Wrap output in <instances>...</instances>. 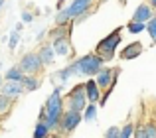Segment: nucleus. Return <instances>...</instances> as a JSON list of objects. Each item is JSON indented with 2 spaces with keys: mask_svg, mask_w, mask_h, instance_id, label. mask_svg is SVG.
I'll return each mask as SVG.
<instances>
[{
  "mask_svg": "<svg viewBox=\"0 0 156 138\" xmlns=\"http://www.w3.org/2000/svg\"><path fill=\"white\" fill-rule=\"evenodd\" d=\"M46 111V124L48 128H55L61 124V116H63V101H61V87H55V91L48 97V103L44 107Z\"/></svg>",
  "mask_w": 156,
  "mask_h": 138,
  "instance_id": "f257e3e1",
  "label": "nucleus"
},
{
  "mask_svg": "<svg viewBox=\"0 0 156 138\" xmlns=\"http://www.w3.org/2000/svg\"><path fill=\"white\" fill-rule=\"evenodd\" d=\"M75 63L79 67V75H87V77H93V75L97 77L99 71L103 69V59L97 53H87L83 57H79Z\"/></svg>",
  "mask_w": 156,
  "mask_h": 138,
  "instance_id": "f03ea898",
  "label": "nucleus"
},
{
  "mask_svg": "<svg viewBox=\"0 0 156 138\" xmlns=\"http://www.w3.org/2000/svg\"><path fill=\"white\" fill-rule=\"evenodd\" d=\"M121 43V30H115L113 34H109L107 38H103L99 43H97V55L101 59H111L115 55V50Z\"/></svg>",
  "mask_w": 156,
  "mask_h": 138,
  "instance_id": "7ed1b4c3",
  "label": "nucleus"
},
{
  "mask_svg": "<svg viewBox=\"0 0 156 138\" xmlns=\"http://www.w3.org/2000/svg\"><path fill=\"white\" fill-rule=\"evenodd\" d=\"M67 105H69V111H83L87 109V93H85V85H77L71 93L67 95Z\"/></svg>",
  "mask_w": 156,
  "mask_h": 138,
  "instance_id": "20e7f679",
  "label": "nucleus"
},
{
  "mask_svg": "<svg viewBox=\"0 0 156 138\" xmlns=\"http://www.w3.org/2000/svg\"><path fill=\"white\" fill-rule=\"evenodd\" d=\"M42 59H40V53H26L22 59H20L18 67L22 69L24 73H28V75H32V73H38L40 69H42Z\"/></svg>",
  "mask_w": 156,
  "mask_h": 138,
  "instance_id": "39448f33",
  "label": "nucleus"
},
{
  "mask_svg": "<svg viewBox=\"0 0 156 138\" xmlns=\"http://www.w3.org/2000/svg\"><path fill=\"white\" fill-rule=\"evenodd\" d=\"M81 119H83V116H81L79 111H67V112H63V116H61V124L59 126L63 128L65 132H71L73 128L81 122Z\"/></svg>",
  "mask_w": 156,
  "mask_h": 138,
  "instance_id": "423d86ee",
  "label": "nucleus"
},
{
  "mask_svg": "<svg viewBox=\"0 0 156 138\" xmlns=\"http://www.w3.org/2000/svg\"><path fill=\"white\" fill-rule=\"evenodd\" d=\"M24 91H26V87H24L22 81H6V83L2 85V95H6L8 99H16V97H20Z\"/></svg>",
  "mask_w": 156,
  "mask_h": 138,
  "instance_id": "0eeeda50",
  "label": "nucleus"
},
{
  "mask_svg": "<svg viewBox=\"0 0 156 138\" xmlns=\"http://www.w3.org/2000/svg\"><path fill=\"white\" fill-rule=\"evenodd\" d=\"M89 6H91V0H73L65 10H67L69 18H79L89 10Z\"/></svg>",
  "mask_w": 156,
  "mask_h": 138,
  "instance_id": "6e6552de",
  "label": "nucleus"
},
{
  "mask_svg": "<svg viewBox=\"0 0 156 138\" xmlns=\"http://www.w3.org/2000/svg\"><path fill=\"white\" fill-rule=\"evenodd\" d=\"M152 10H150L148 4H140V6H136V10H134L133 18H130V22H140V24H148L150 20H152Z\"/></svg>",
  "mask_w": 156,
  "mask_h": 138,
  "instance_id": "1a4fd4ad",
  "label": "nucleus"
},
{
  "mask_svg": "<svg viewBox=\"0 0 156 138\" xmlns=\"http://www.w3.org/2000/svg\"><path fill=\"white\" fill-rule=\"evenodd\" d=\"M53 50H55V55H69L71 53V43H69V38L67 36H57L55 40H53Z\"/></svg>",
  "mask_w": 156,
  "mask_h": 138,
  "instance_id": "9d476101",
  "label": "nucleus"
},
{
  "mask_svg": "<svg viewBox=\"0 0 156 138\" xmlns=\"http://www.w3.org/2000/svg\"><path fill=\"white\" fill-rule=\"evenodd\" d=\"M85 93H87V99L91 101V105H95L97 101H101V93H99V85L95 79H89L85 83Z\"/></svg>",
  "mask_w": 156,
  "mask_h": 138,
  "instance_id": "9b49d317",
  "label": "nucleus"
},
{
  "mask_svg": "<svg viewBox=\"0 0 156 138\" xmlns=\"http://www.w3.org/2000/svg\"><path fill=\"white\" fill-rule=\"evenodd\" d=\"M113 73H117V69H115V71H111L109 67H103L99 71V75L95 77V81H97V85H99V89L103 87V89H107L111 85V81H113Z\"/></svg>",
  "mask_w": 156,
  "mask_h": 138,
  "instance_id": "f8f14e48",
  "label": "nucleus"
},
{
  "mask_svg": "<svg viewBox=\"0 0 156 138\" xmlns=\"http://www.w3.org/2000/svg\"><path fill=\"white\" fill-rule=\"evenodd\" d=\"M140 51H142V43L134 42V43H130V46H126V50L121 51V57L122 59H134L136 55H140Z\"/></svg>",
  "mask_w": 156,
  "mask_h": 138,
  "instance_id": "ddd939ff",
  "label": "nucleus"
},
{
  "mask_svg": "<svg viewBox=\"0 0 156 138\" xmlns=\"http://www.w3.org/2000/svg\"><path fill=\"white\" fill-rule=\"evenodd\" d=\"M53 57H55V50H53V46H44L42 50H40V59H42L44 65H46V63H51Z\"/></svg>",
  "mask_w": 156,
  "mask_h": 138,
  "instance_id": "4468645a",
  "label": "nucleus"
},
{
  "mask_svg": "<svg viewBox=\"0 0 156 138\" xmlns=\"http://www.w3.org/2000/svg\"><path fill=\"white\" fill-rule=\"evenodd\" d=\"M6 79L8 81H24V71L18 65H16V67H10L6 71Z\"/></svg>",
  "mask_w": 156,
  "mask_h": 138,
  "instance_id": "2eb2a0df",
  "label": "nucleus"
},
{
  "mask_svg": "<svg viewBox=\"0 0 156 138\" xmlns=\"http://www.w3.org/2000/svg\"><path fill=\"white\" fill-rule=\"evenodd\" d=\"M22 83H24V87H26V91H36V89L40 87V81L36 79V77H32V75L30 77H24Z\"/></svg>",
  "mask_w": 156,
  "mask_h": 138,
  "instance_id": "dca6fc26",
  "label": "nucleus"
},
{
  "mask_svg": "<svg viewBox=\"0 0 156 138\" xmlns=\"http://www.w3.org/2000/svg\"><path fill=\"white\" fill-rule=\"evenodd\" d=\"M48 132H50L48 124L46 122H38V124H36V130H34V138H46Z\"/></svg>",
  "mask_w": 156,
  "mask_h": 138,
  "instance_id": "f3484780",
  "label": "nucleus"
},
{
  "mask_svg": "<svg viewBox=\"0 0 156 138\" xmlns=\"http://www.w3.org/2000/svg\"><path fill=\"white\" fill-rule=\"evenodd\" d=\"M126 30H129V34H140V32H144V30H146V24H140V22H130Z\"/></svg>",
  "mask_w": 156,
  "mask_h": 138,
  "instance_id": "a211bd4d",
  "label": "nucleus"
},
{
  "mask_svg": "<svg viewBox=\"0 0 156 138\" xmlns=\"http://www.w3.org/2000/svg\"><path fill=\"white\" fill-rule=\"evenodd\" d=\"M10 103H12V99H8L6 95H2V93H0V115L8 112V109H10Z\"/></svg>",
  "mask_w": 156,
  "mask_h": 138,
  "instance_id": "6ab92c4d",
  "label": "nucleus"
},
{
  "mask_svg": "<svg viewBox=\"0 0 156 138\" xmlns=\"http://www.w3.org/2000/svg\"><path fill=\"white\" fill-rule=\"evenodd\" d=\"M95 116H97V107H95V105H89V107L85 109V116H83V119L85 120H93Z\"/></svg>",
  "mask_w": 156,
  "mask_h": 138,
  "instance_id": "aec40b11",
  "label": "nucleus"
},
{
  "mask_svg": "<svg viewBox=\"0 0 156 138\" xmlns=\"http://www.w3.org/2000/svg\"><path fill=\"white\" fill-rule=\"evenodd\" d=\"M134 134V126H133V124H126V126H122L121 128V138H130V136H133Z\"/></svg>",
  "mask_w": 156,
  "mask_h": 138,
  "instance_id": "412c9836",
  "label": "nucleus"
},
{
  "mask_svg": "<svg viewBox=\"0 0 156 138\" xmlns=\"http://www.w3.org/2000/svg\"><path fill=\"white\" fill-rule=\"evenodd\" d=\"M18 42H20V34H18V30H14V32H12V36H10V42H8V47L14 50V47L18 46Z\"/></svg>",
  "mask_w": 156,
  "mask_h": 138,
  "instance_id": "4be33fe9",
  "label": "nucleus"
},
{
  "mask_svg": "<svg viewBox=\"0 0 156 138\" xmlns=\"http://www.w3.org/2000/svg\"><path fill=\"white\" fill-rule=\"evenodd\" d=\"M67 20H69V14H67V10H61L59 14L55 16V24H57V26H61V24H65Z\"/></svg>",
  "mask_w": 156,
  "mask_h": 138,
  "instance_id": "5701e85b",
  "label": "nucleus"
},
{
  "mask_svg": "<svg viewBox=\"0 0 156 138\" xmlns=\"http://www.w3.org/2000/svg\"><path fill=\"white\" fill-rule=\"evenodd\" d=\"M146 30H148V34L152 36V40L156 42V18H152L148 24H146Z\"/></svg>",
  "mask_w": 156,
  "mask_h": 138,
  "instance_id": "b1692460",
  "label": "nucleus"
},
{
  "mask_svg": "<svg viewBox=\"0 0 156 138\" xmlns=\"http://www.w3.org/2000/svg\"><path fill=\"white\" fill-rule=\"evenodd\" d=\"M146 136H148V138H156V124H152V122H150V124H146Z\"/></svg>",
  "mask_w": 156,
  "mask_h": 138,
  "instance_id": "393cba45",
  "label": "nucleus"
},
{
  "mask_svg": "<svg viewBox=\"0 0 156 138\" xmlns=\"http://www.w3.org/2000/svg\"><path fill=\"white\" fill-rule=\"evenodd\" d=\"M134 138H148V136H146V128L144 126L136 128V130H134Z\"/></svg>",
  "mask_w": 156,
  "mask_h": 138,
  "instance_id": "a878e982",
  "label": "nucleus"
},
{
  "mask_svg": "<svg viewBox=\"0 0 156 138\" xmlns=\"http://www.w3.org/2000/svg\"><path fill=\"white\" fill-rule=\"evenodd\" d=\"M22 22H32V14H30V12H24V14H22Z\"/></svg>",
  "mask_w": 156,
  "mask_h": 138,
  "instance_id": "bb28decb",
  "label": "nucleus"
},
{
  "mask_svg": "<svg viewBox=\"0 0 156 138\" xmlns=\"http://www.w3.org/2000/svg\"><path fill=\"white\" fill-rule=\"evenodd\" d=\"M150 4H152V6H156V0H150Z\"/></svg>",
  "mask_w": 156,
  "mask_h": 138,
  "instance_id": "cd10ccee",
  "label": "nucleus"
},
{
  "mask_svg": "<svg viewBox=\"0 0 156 138\" xmlns=\"http://www.w3.org/2000/svg\"><path fill=\"white\" fill-rule=\"evenodd\" d=\"M2 4H4V0H0V8H2Z\"/></svg>",
  "mask_w": 156,
  "mask_h": 138,
  "instance_id": "c85d7f7f",
  "label": "nucleus"
},
{
  "mask_svg": "<svg viewBox=\"0 0 156 138\" xmlns=\"http://www.w3.org/2000/svg\"><path fill=\"white\" fill-rule=\"evenodd\" d=\"M51 138H61V136H51Z\"/></svg>",
  "mask_w": 156,
  "mask_h": 138,
  "instance_id": "c756f323",
  "label": "nucleus"
},
{
  "mask_svg": "<svg viewBox=\"0 0 156 138\" xmlns=\"http://www.w3.org/2000/svg\"><path fill=\"white\" fill-rule=\"evenodd\" d=\"M0 83H2V77H0Z\"/></svg>",
  "mask_w": 156,
  "mask_h": 138,
  "instance_id": "7c9ffc66",
  "label": "nucleus"
}]
</instances>
